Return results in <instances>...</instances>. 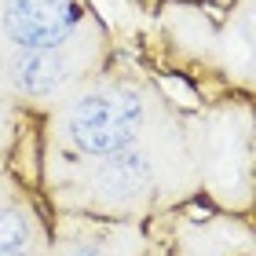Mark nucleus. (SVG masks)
Returning a JSON list of instances; mask_svg holds the SVG:
<instances>
[{
	"label": "nucleus",
	"mask_w": 256,
	"mask_h": 256,
	"mask_svg": "<svg viewBox=\"0 0 256 256\" xmlns=\"http://www.w3.org/2000/svg\"><path fill=\"white\" fill-rule=\"evenodd\" d=\"M143 128V99L132 88H106L80 96L66 114V132L84 154H114L132 146Z\"/></svg>",
	"instance_id": "obj_1"
},
{
	"label": "nucleus",
	"mask_w": 256,
	"mask_h": 256,
	"mask_svg": "<svg viewBox=\"0 0 256 256\" xmlns=\"http://www.w3.org/2000/svg\"><path fill=\"white\" fill-rule=\"evenodd\" d=\"M84 18L80 0H4V33L15 48H59Z\"/></svg>",
	"instance_id": "obj_2"
},
{
	"label": "nucleus",
	"mask_w": 256,
	"mask_h": 256,
	"mask_svg": "<svg viewBox=\"0 0 256 256\" xmlns=\"http://www.w3.org/2000/svg\"><path fill=\"white\" fill-rule=\"evenodd\" d=\"M70 77H74V62L62 52V44L59 48H18V55L11 59V80L30 99L55 96Z\"/></svg>",
	"instance_id": "obj_3"
},
{
	"label": "nucleus",
	"mask_w": 256,
	"mask_h": 256,
	"mask_svg": "<svg viewBox=\"0 0 256 256\" xmlns=\"http://www.w3.org/2000/svg\"><path fill=\"white\" fill-rule=\"evenodd\" d=\"M99 187L106 198H114V202H128V198H139L150 180H154V165H150V158L143 154V150H114V154H102V165L96 172Z\"/></svg>",
	"instance_id": "obj_4"
},
{
	"label": "nucleus",
	"mask_w": 256,
	"mask_h": 256,
	"mask_svg": "<svg viewBox=\"0 0 256 256\" xmlns=\"http://www.w3.org/2000/svg\"><path fill=\"white\" fill-rule=\"evenodd\" d=\"M30 220L18 208H0V249H26L30 246Z\"/></svg>",
	"instance_id": "obj_5"
},
{
	"label": "nucleus",
	"mask_w": 256,
	"mask_h": 256,
	"mask_svg": "<svg viewBox=\"0 0 256 256\" xmlns=\"http://www.w3.org/2000/svg\"><path fill=\"white\" fill-rule=\"evenodd\" d=\"M70 256H102V252H99V249H92V246H77Z\"/></svg>",
	"instance_id": "obj_6"
},
{
	"label": "nucleus",
	"mask_w": 256,
	"mask_h": 256,
	"mask_svg": "<svg viewBox=\"0 0 256 256\" xmlns=\"http://www.w3.org/2000/svg\"><path fill=\"white\" fill-rule=\"evenodd\" d=\"M0 256H30L26 249H0Z\"/></svg>",
	"instance_id": "obj_7"
}]
</instances>
